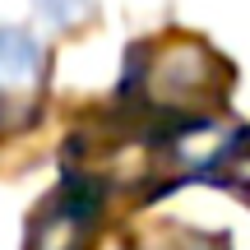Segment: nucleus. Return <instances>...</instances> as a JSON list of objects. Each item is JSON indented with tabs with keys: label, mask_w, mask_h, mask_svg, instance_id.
I'll list each match as a JSON object with an SVG mask.
<instances>
[{
	"label": "nucleus",
	"mask_w": 250,
	"mask_h": 250,
	"mask_svg": "<svg viewBox=\"0 0 250 250\" xmlns=\"http://www.w3.org/2000/svg\"><path fill=\"white\" fill-rule=\"evenodd\" d=\"M232 98V65L195 37L144 42L125 65V111L162 130L213 125Z\"/></svg>",
	"instance_id": "f257e3e1"
},
{
	"label": "nucleus",
	"mask_w": 250,
	"mask_h": 250,
	"mask_svg": "<svg viewBox=\"0 0 250 250\" xmlns=\"http://www.w3.org/2000/svg\"><path fill=\"white\" fill-rule=\"evenodd\" d=\"M46 102V46L23 28H0V134H23Z\"/></svg>",
	"instance_id": "f03ea898"
},
{
	"label": "nucleus",
	"mask_w": 250,
	"mask_h": 250,
	"mask_svg": "<svg viewBox=\"0 0 250 250\" xmlns=\"http://www.w3.org/2000/svg\"><path fill=\"white\" fill-rule=\"evenodd\" d=\"M98 227H102V199L79 181H65L37 204L23 250H93Z\"/></svg>",
	"instance_id": "7ed1b4c3"
},
{
	"label": "nucleus",
	"mask_w": 250,
	"mask_h": 250,
	"mask_svg": "<svg viewBox=\"0 0 250 250\" xmlns=\"http://www.w3.org/2000/svg\"><path fill=\"white\" fill-rule=\"evenodd\" d=\"M204 176L218 181V186H227L232 195H241L250 204V130L232 134V139L213 153V162L204 167Z\"/></svg>",
	"instance_id": "20e7f679"
},
{
	"label": "nucleus",
	"mask_w": 250,
	"mask_h": 250,
	"mask_svg": "<svg viewBox=\"0 0 250 250\" xmlns=\"http://www.w3.org/2000/svg\"><path fill=\"white\" fill-rule=\"evenodd\" d=\"M139 250H218V246L208 241V236H199V232H186V227L162 223V227H148V232H144Z\"/></svg>",
	"instance_id": "39448f33"
}]
</instances>
